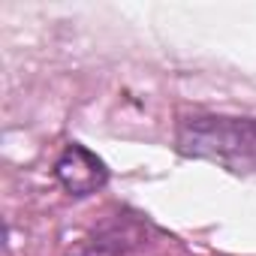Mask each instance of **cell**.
I'll use <instances>...</instances> for the list:
<instances>
[{
  "label": "cell",
  "mask_w": 256,
  "mask_h": 256,
  "mask_svg": "<svg viewBox=\"0 0 256 256\" xmlns=\"http://www.w3.org/2000/svg\"><path fill=\"white\" fill-rule=\"evenodd\" d=\"M178 151L229 172H256V118L196 114L178 124Z\"/></svg>",
  "instance_id": "6da1fadb"
},
{
  "label": "cell",
  "mask_w": 256,
  "mask_h": 256,
  "mask_svg": "<svg viewBox=\"0 0 256 256\" xmlns=\"http://www.w3.org/2000/svg\"><path fill=\"white\" fill-rule=\"evenodd\" d=\"M54 175L64 184V190L72 193V196H90L108 181L106 163L82 145H70L60 154V160L54 166Z\"/></svg>",
  "instance_id": "7a4b0ae2"
}]
</instances>
